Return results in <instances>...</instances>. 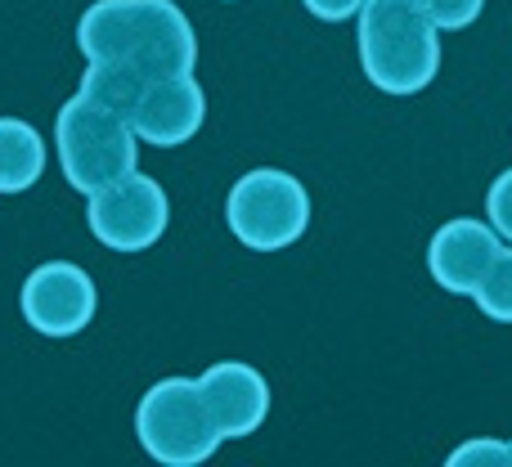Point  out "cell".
Returning a JSON list of instances; mask_svg holds the SVG:
<instances>
[{
    "label": "cell",
    "mask_w": 512,
    "mask_h": 467,
    "mask_svg": "<svg viewBox=\"0 0 512 467\" xmlns=\"http://www.w3.org/2000/svg\"><path fill=\"white\" fill-rule=\"evenodd\" d=\"M207 122V95L198 86L194 72H180V77H158L140 90L131 108V126L144 144L153 149H176L189 144Z\"/></svg>",
    "instance_id": "ba28073f"
},
{
    "label": "cell",
    "mask_w": 512,
    "mask_h": 467,
    "mask_svg": "<svg viewBox=\"0 0 512 467\" xmlns=\"http://www.w3.org/2000/svg\"><path fill=\"white\" fill-rule=\"evenodd\" d=\"M86 63H126L144 81L180 77L198 63L194 23L176 0H95L77 23Z\"/></svg>",
    "instance_id": "6da1fadb"
},
{
    "label": "cell",
    "mask_w": 512,
    "mask_h": 467,
    "mask_svg": "<svg viewBox=\"0 0 512 467\" xmlns=\"http://www.w3.org/2000/svg\"><path fill=\"white\" fill-rule=\"evenodd\" d=\"M499 252H504V243H499L495 225L459 216V221H445L441 230L432 234V243H427V270H432V279L441 283L445 292L472 297Z\"/></svg>",
    "instance_id": "9c48e42d"
},
{
    "label": "cell",
    "mask_w": 512,
    "mask_h": 467,
    "mask_svg": "<svg viewBox=\"0 0 512 467\" xmlns=\"http://www.w3.org/2000/svg\"><path fill=\"white\" fill-rule=\"evenodd\" d=\"M360 63L382 95H418L441 72V27L418 0H364Z\"/></svg>",
    "instance_id": "7a4b0ae2"
},
{
    "label": "cell",
    "mask_w": 512,
    "mask_h": 467,
    "mask_svg": "<svg viewBox=\"0 0 512 467\" xmlns=\"http://www.w3.org/2000/svg\"><path fill=\"white\" fill-rule=\"evenodd\" d=\"M486 212H490V225L499 230V238L512 243V167L504 176H495V185H490V194H486Z\"/></svg>",
    "instance_id": "2e32d148"
},
{
    "label": "cell",
    "mask_w": 512,
    "mask_h": 467,
    "mask_svg": "<svg viewBox=\"0 0 512 467\" xmlns=\"http://www.w3.org/2000/svg\"><path fill=\"white\" fill-rule=\"evenodd\" d=\"M18 306H23V319L41 337H77L95 319L99 292H95V279L81 265L45 261L23 279Z\"/></svg>",
    "instance_id": "52a82bcc"
},
{
    "label": "cell",
    "mask_w": 512,
    "mask_h": 467,
    "mask_svg": "<svg viewBox=\"0 0 512 467\" xmlns=\"http://www.w3.org/2000/svg\"><path fill=\"white\" fill-rule=\"evenodd\" d=\"M230 234L252 252H279L310 230V194L292 171L256 167L234 180L225 198Z\"/></svg>",
    "instance_id": "5b68a950"
},
{
    "label": "cell",
    "mask_w": 512,
    "mask_h": 467,
    "mask_svg": "<svg viewBox=\"0 0 512 467\" xmlns=\"http://www.w3.org/2000/svg\"><path fill=\"white\" fill-rule=\"evenodd\" d=\"M167 221H171L167 189L153 176H144V171L113 180L99 194H90L86 203L90 234L104 247H113V252H144V247H153L167 234Z\"/></svg>",
    "instance_id": "8992f818"
},
{
    "label": "cell",
    "mask_w": 512,
    "mask_h": 467,
    "mask_svg": "<svg viewBox=\"0 0 512 467\" xmlns=\"http://www.w3.org/2000/svg\"><path fill=\"white\" fill-rule=\"evenodd\" d=\"M221 436H252L270 414V382L239 360H221L198 378Z\"/></svg>",
    "instance_id": "30bf717a"
},
{
    "label": "cell",
    "mask_w": 512,
    "mask_h": 467,
    "mask_svg": "<svg viewBox=\"0 0 512 467\" xmlns=\"http://www.w3.org/2000/svg\"><path fill=\"white\" fill-rule=\"evenodd\" d=\"M450 467H512V441H468L450 454Z\"/></svg>",
    "instance_id": "9a60e30c"
},
{
    "label": "cell",
    "mask_w": 512,
    "mask_h": 467,
    "mask_svg": "<svg viewBox=\"0 0 512 467\" xmlns=\"http://www.w3.org/2000/svg\"><path fill=\"white\" fill-rule=\"evenodd\" d=\"M418 5L427 9V18H432L441 32H463V27H472L481 18L486 0H418Z\"/></svg>",
    "instance_id": "5bb4252c"
},
{
    "label": "cell",
    "mask_w": 512,
    "mask_h": 467,
    "mask_svg": "<svg viewBox=\"0 0 512 467\" xmlns=\"http://www.w3.org/2000/svg\"><path fill=\"white\" fill-rule=\"evenodd\" d=\"M301 5L315 18H324V23H346V18H360L364 0H301Z\"/></svg>",
    "instance_id": "e0dca14e"
},
{
    "label": "cell",
    "mask_w": 512,
    "mask_h": 467,
    "mask_svg": "<svg viewBox=\"0 0 512 467\" xmlns=\"http://www.w3.org/2000/svg\"><path fill=\"white\" fill-rule=\"evenodd\" d=\"M472 301L481 306V315H490L495 324H512V247L495 256V265L486 270L481 288L472 292Z\"/></svg>",
    "instance_id": "4fadbf2b"
},
{
    "label": "cell",
    "mask_w": 512,
    "mask_h": 467,
    "mask_svg": "<svg viewBox=\"0 0 512 467\" xmlns=\"http://www.w3.org/2000/svg\"><path fill=\"white\" fill-rule=\"evenodd\" d=\"M144 86H149V81H144L135 68H126V63H86L77 90L86 99L113 108V113H122L126 122H131V108H135V99H140Z\"/></svg>",
    "instance_id": "7c38bea8"
},
{
    "label": "cell",
    "mask_w": 512,
    "mask_h": 467,
    "mask_svg": "<svg viewBox=\"0 0 512 467\" xmlns=\"http://www.w3.org/2000/svg\"><path fill=\"white\" fill-rule=\"evenodd\" d=\"M135 436L153 463L198 467L221 450V427L212 418L198 378H162L144 391L135 409Z\"/></svg>",
    "instance_id": "277c9868"
},
{
    "label": "cell",
    "mask_w": 512,
    "mask_h": 467,
    "mask_svg": "<svg viewBox=\"0 0 512 467\" xmlns=\"http://www.w3.org/2000/svg\"><path fill=\"white\" fill-rule=\"evenodd\" d=\"M54 149L59 167L77 194H99L104 185L131 176L140 162V135L122 113L95 104L77 90L54 117Z\"/></svg>",
    "instance_id": "3957f363"
},
{
    "label": "cell",
    "mask_w": 512,
    "mask_h": 467,
    "mask_svg": "<svg viewBox=\"0 0 512 467\" xmlns=\"http://www.w3.org/2000/svg\"><path fill=\"white\" fill-rule=\"evenodd\" d=\"M45 171V140L23 117H0V194H23Z\"/></svg>",
    "instance_id": "8fae6325"
}]
</instances>
